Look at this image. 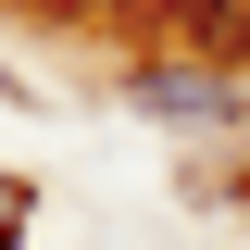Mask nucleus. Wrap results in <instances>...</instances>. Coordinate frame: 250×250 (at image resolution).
<instances>
[{
  "label": "nucleus",
  "mask_w": 250,
  "mask_h": 250,
  "mask_svg": "<svg viewBox=\"0 0 250 250\" xmlns=\"http://www.w3.org/2000/svg\"><path fill=\"white\" fill-rule=\"evenodd\" d=\"M25 213H38V200H25V175H0V250H25Z\"/></svg>",
  "instance_id": "3"
},
{
  "label": "nucleus",
  "mask_w": 250,
  "mask_h": 250,
  "mask_svg": "<svg viewBox=\"0 0 250 250\" xmlns=\"http://www.w3.org/2000/svg\"><path fill=\"white\" fill-rule=\"evenodd\" d=\"M125 100L163 113V125H238V75H225V62H213V75H138Z\"/></svg>",
  "instance_id": "1"
},
{
  "label": "nucleus",
  "mask_w": 250,
  "mask_h": 250,
  "mask_svg": "<svg viewBox=\"0 0 250 250\" xmlns=\"http://www.w3.org/2000/svg\"><path fill=\"white\" fill-rule=\"evenodd\" d=\"M175 25H188L200 50L225 62V50H250V0H175Z\"/></svg>",
  "instance_id": "2"
},
{
  "label": "nucleus",
  "mask_w": 250,
  "mask_h": 250,
  "mask_svg": "<svg viewBox=\"0 0 250 250\" xmlns=\"http://www.w3.org/2000/svg\"><path fill=\"white\" fill-rule=\"evenodd\" d=\"M50 13H75V25H113V13H125V0H50Z\"/></svg>",
  "instance_id": "4"
}]
</instances>
